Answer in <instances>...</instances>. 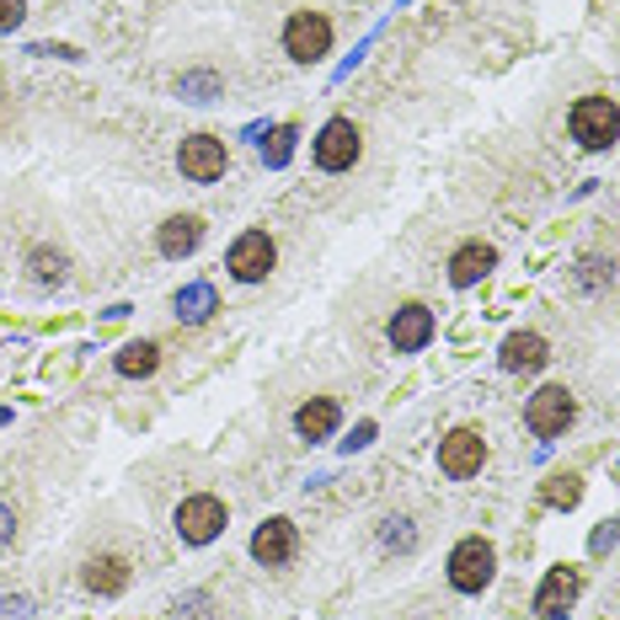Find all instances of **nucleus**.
<instances>
[{
    "mask_svg": "<svg viewBox=\"0 0 620 620\" xmlns=\"http://www.w3.org/2000/svg\"><path fill=\"white\" fill-rule=\"evenodd\" d=\"M28 268H32V279H38V283H64V268H70V257H64V251L38 247V251L28 257Z\"/></svg>",
    "mask_w": 620,
    "mask_h": 620,
    "instance_id": "20",
    "label": "nucleus"
},
{
    "mask_svg": "<svg viewBox=\"0 0 620 620\" xmlns=\"http://www.w3.org/2000/svg\"><path fill=\"white\" fill-rule=\"evenodd\" d=\"M578 589H583L578 567H551V572H546V583H540V593H535V610H540V620H561V610L578 599Z\"/></svg>",
    "mask_w": 620,
    "mask_h": 620,
    "instance_id": "11",
    "label": "nucleus"
},
{
    "mask_svg": "<svg viewBox=\"0 0 620 620\" xmlns=\"http://www.w3.org/2000/svg\"><path fill=\"white\" fill-rule=\"evenodd\" d=\"M0 616H6V620H22V616H28V599H0Z\"/></svg>",
    "mask_w": 620,
    "mask_h": 620,
    "instance_id": "29",
    "label": "nucleus"
},
{
    "mask_svg": "<svg viewBox=\"0 0 620 620\" xmlns=\"http://www.w3.org/2000/svg\"><path fill=\"white\" fill-rule=\"evenodd\" d=\"M113 364H118L124 380H145V374H155V364H161V348H155V342H124Z\"/></svg>",
    "mask_w": 620,
    "mask_h": 620,
    "instance_id": "18",
    "label": "nucleus"
},
{
    "mask_svg": "<svg viewBox=\"0 0 620 620\" xmlns=\"http://www.w3.org/2000/svg\"><path fill=\"white\" fill-rule=\"evenodd\" d=\"M86 589L102 593V599L124 593L128 589V561L124 557H92L86 561Z\"/></svg>",
    "mask_w": 620,
    "mask_h": 620,
    "instance_id": "17",
    "label": "nucleus"
},
{
    "mask_svg": "<svg viewBox=\"0 0 620 620\" xmlns=\"http://www.w3.org/2000/svg\"><path fill=\"white\" fill-rule=\"evenodd\" d=\"M209 310H215V289H209V283H187V289H177V321L198 327V321H209Z\"/></svg>",
    "mask_w": 620,
    "mask_h": 620,
    "instance_id": "19",
    "label": "nucleus"
},
{
    "mask_svg": "<svg viewBox=\"0 0 620 620\" xmlns=\"http://www.w3.org/2000/svg\"><path fill=\"white\" fill-rule=\"evenodd\" d=\"M198 241H204V219L198 215H172L166 225H161V236H155L161 257H187Z\"/></svg>",
    "mask_w": 620,
    "mask_h": 620,
    "instance_id": "16",
    "label": "nucleus"
},
{
    "mask_svg": "<svg viewBox=\"0 0 620 620\" xmlns=\"http://www.w3.org/2000/svg\"><path fill=\"white\" fill-rule=\"evenodd\" d=\"M604 279H616V268H610L604 257H583V273H578V283H583V289H599Z\"/></svg>",
    "mask_w": 620,
    "mask_h": 620,
    "instance_id": "22",
    "label": "nucleus"
},
{
    "mask_svg": "<svg viewBox=\"0 0 620 620\" xmlns=\"http://www.w3.org/2000/svg\"><path fill=\"white\" fill-rule=\"evenodd\" d=\"M11 540H17V519H11V508L0 503V551H11Z\"/></svg>",
    "mask_w": 620,
    "mask_h": 620,
    "instance_id": "28",
    "label": "nucleus"
},
{
    "mask_svg": "<svg viewBox=\"0 0 620 620\" xmlns=\"http://www.w3.org/2000/svg\"><path fill=\"white\" fill-rule=\"evenodd\" d=\"M578 497H583V482H578L572 471H561V476L546 482V503H551V508H572Z\"/></svg>",
    "mask_w": 620,
    "mask_h": 620,
    "instance_id": "21",
    "label": "nucleus"
},
{
    "mask_svg": "<svg viewBox=\"0 0 620 620\" xmlns=\"http://www.w3.org/2000/svg\"><path fill=\"white\" fill-rule=\"evenodd\" d=\"M391 348L396 353H417V348H428V338H434V310L428 306H402L396 316H391Z\"/></svg>",
    "mask_w": 620,
    "mask_h": 620,
    "instance_id": "10",
    "label": "nucleus"
},
{
    "mask_svg": "<svg viewBox=\"0 0 620 620\" xmlns=\"http://www.w3.org/2000/svg\"><path fill=\"white\" fill-rule=\"evenodd\" d=\"M251 557L262 561V567H283V561L294 557V525H289V519L257 525V535H251Z\"/></svg>",
    "mask_w": 620,
    "mask_h": 620,
    "instance_id": "12",
    "label": "nucleus"
},
{
    "mask_svg": "<svg viewBox=\"0 0 620 620\" xmlns=\"http://www.w3.org/2000/svg\"><path fill=\"white\" fill-rule=\"evenodd\" d=\"M493 572H497V551L493 540H482V535H471V540H461L450 551V583L461 593H482L493 583Z\"/></svg>",
    "mask_w": 620,
    "mask_h": 620,
    "instance_id": "2",
    "label": "nucleus"
},
{
    "mask_svg": "<svg viewBox=\"0 0 620 620\" xmlns=\"http://www.w3.org/2000/svg\"><path fill=\"white\" fill-rule=\"evenodd\" d=\"M273 262H279V251H273V236H268V230L236 236V247H230V257H225L230 279H241V283H262L268 273H273Z\"/></svg>",
    "mask_w": 620,
    "mask_h": 620,
    "instance_id": "5",
    "label": "nucleus"
},
{
    "mask_svg": "<svg viewBox=\"0 0 620 620\" xmlns=\"http://www.w3.org/2000/svg\"><path fill=\"white\" fill-rule=\"evenodd\" d=\"M493 262H497L493 247L471 241V247H461L455 257H450V283H455V289H471V283H482L487 273H493Z\"/></svg>",
    "mask_w": 620,
    "mask_h": 620,
    "instance_id": "15",
    "label": "nucleus"
},
{
    "mask_svg": "<svg viewBox=\"0 0 620 620\" xmlns=\"http://www.w3.org/2000/svg\"><path fill=\"white\" fill-rule=\"evenodd\" d=\"M289 151H294V128H279V134H273V145H268V166H283V161H289Z\"/></svg>",
    "mask_w": 620,
    "mask_h": 620,
    "instance_id": "25",
    "label": "nucleus"
},
{
    "mask_svg": "<svg viewBox=\"0 0 620 620\" xmlns=\"http://www.w3.org/2000/svg\"><path fill=\"white\" fill-rule=\"evenodd\" d=\"M359 128H353V118H332V124L316 134V166L321 172H348L353 161H359Z\"/></svg>",
    "mask_w": 620,
    "mask_h": 620,
    "instance_id": "8",
    "label": "nucleus"
},
{
    "mask_svg": "<svg viewBox=\"0 0 620 620\" xmlns=\"http://www.w3.org/2000/svg\"><path fill=\"white\" fill-rule=\"evenodd\" d=\"M385 546H391V551H412V546H417V535L406 529V519H391V529H385Z\"/></svg>",
    "mask_w": 620,
    "mask_h": 620,
    "instance_id": "26",
    "label": "nucleus"
},
{
    "mask_svg": "<svg viewBox=\"0 0 620 620\" xmlns=\"http://www.w3.org/2000/svg\"><path fill=\"white\" fill-rule=\"evenodd\" d=\"M482 461H487V438L476 434V428H455V434L438 438V471H444V476L465 482V476L482 471Z\"/></svg>",
    "mask_w": 620,
    "mask_h": 620,
    "instance_id": "7",
    "label": "nucleus"
},
{
    "mask_svg": "<svg viewBox=\"0 0 620 620\" xmlns=\"http://www.w3.org/2000/svg\"><path fill=\"white\" fill-rule=\"evenodd\" d=\"M22 17H28V6H22V0H0V32L22 28Z\"/></svg>",
    "mask_w": 620,
    "mask_h": 620,
    "instance_id": "27",
    "label": "nucleus"
},
{
    "mask_svg": "<svg viewBox=\"0 0 620 620\" xmlns=\"http://www.w3.org/2000/svg\"><path fill=\"white\" fill-rule=\"evenodd\" d=\"M177 166H183L187 183H219L225 177V145L215 134H187L183 151H177Z\"/></svg>",
    "mask_w": 620,
    "mask_h": 620,
    "instance_id": "9",
    "label": "nucleus"
},
{
    "mask_svg": "<svg viewBox=\"0 0 620 620\" xmlns=\"http://www.w3.org/2000/svg\"><path fill=\"white\" fill-rule=\"evenodd\" d=\"M225 503H219L215 493H198L187 497L183 508H177V535H183L187 546H209V540H219V529H225Z\"/></svg>",
    "mask_w": 620,
    "mask_h": 620,
    "instance_id": "6",
    "label": "nucleus"
},
{
    "mask_svg": "<svg viewBox=\"0 0 620 620\" xmlns=\"http://www.w3.org/2000/svg\"><path fill=\"white\" fill-rule=\"evenodd\" d=\"M370 438H374V423H359V428H353V438H348V450H364Z\"/></svg>",
    "mask_w": 620,
    "mask_h": 620,
    "instance_id": "30",
    "label": "nucleus"
},
{
    "mask_svg": "<svg viewBox=\"0 0 620 620\" xmlns=\"http://www.w3.org/2000/svg\"><path fill=\"white\" fill-rule=\"evenodd\" d=\"M283 49H289L294 64L327 60V49H332V22H327L321 11H294L289 28H283Z\"/></svg>",
    "mask_w": 620,
    "mask_h": 620,
    "instance_id": "4",
    "label": "nucleus"
},
{
    "mask_svg": "<svg viewBox=\"0 0 620 620\" xmlns=\"http://www.w3.org/2000/svg\"><path fill=\"white\" fill-rule=\"evenodd\" d=\"M616 535H620L616 525H610V529H599V535H593V551H604V546H616Z\"/></svg>",
    "mask_w": 620,
    "mask_h": 620,
    "instance_id": "31",
    "label": "nucleus"
},
{
    "mask_svg": "<svg viewBox=\"0 0 620 620\" xmlns=\"http://www.w3.org/2000/svg\"><path fill=\"white\" fill-rule=\"evenodd\" d=\"M551 359V348H546V338L540 332H514V338L503 342V353H497V364L508 374H525V370H540Z\"/></svg>",
    "mask_w": 620,
    "mask_h": 620,
    "instance_id": "14",
    "label": "nucleus"
},
{
    "mask_svg": "<svg viewBox=\"0 0 620 620\" xmlns=\"http://www.w3.org/2000/svg\"><path fill=\"white\" fill-rule=\"evenodd\" d=\"M338 423H342V412L332 396H310L300 412H294V434L310 438V444H321V438H332L338 434Z\"/></svg>",
    "mask_w": 620,
    "mask_h": 620,
    "instance_id": "13",
    "label": "nucleus"
},
{
    "mask_svg": "<svg viewBox=\"0 0 620 620\" xmlns=\"http://www.w3.org/2000/svg\"><path fill=\"white\" fill-rule=\"evenodd\" d=\"M572 417H578V402H572V391H567V385H546V391H535V396H529L525 423H529V434L535 438L567 434V428H572Z\"/></svg>",
    "mask_w": 620,
    "mask_h": 620,
    "instance_id": "3",
    "label": "nucleus"
},
{
    "mask_svg": "<svg viewBox=\"0 0 620 620\" xmlns=\"http://www.w3.org/2000/svg\"><path fill=\"white\" fill-rule=\"evenodd\" d=\"M567 124H572V140L583 151H604V145H616V134H620V107L610 96H583Z\"/></svg>",
    "mask_w": 620,
    "mask_h": 620,
    "instance_id": "1",
    "label": "nucleus"
},
{
    "mask_svg": "<svg viewBox=\"0 0 620 620\" xmlns=\"http://www.w3.org/2000/svg\"><path fill=\"white\" fill-rule=\"evenodd\" d=\"M177 620H209V593H187V599H177Z\"/></svg>",
    "mask_w": 620,
    "mask_h": 620,
    "instance_id": "24",
    "label": "nucleus"
},
{
    "mask_svg": "<svg viewBox=\"0 0 620 620\" xmlns=\"http://www.w3.org/2000/svg\"><path fill=\"white\" fill-rule=\"evenodd\" d=\"M209 92H219L215 75H183V96H187V102H209Z\"/></svg>",
    "mask_w": 620,
    "mask_h": 620,
    "instance_id": "23",
    "label": "nucleus"
}]
</instances>
